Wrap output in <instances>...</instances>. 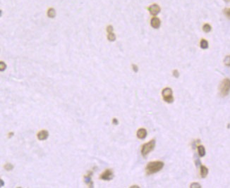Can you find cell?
<instances>
[{"label": "cell", "mask_w": 230, "mask_h": 188, "mask_svg": "<svg viewBox=\"0 0 230 188\" xmlns=\"http://www.w3.org/2000/svg\"><path fill=\"white\" fill-rule=\"evenodd\" d=\"M220 94L222 97H225L229 94L230 92V80L228 78L225 79L220 86Z\"/></svg>", "instance_id": "3"}, {"label": "cell", "mask_w": 230, "mask_h": 188, "mask_svg": "<svg viewBox=\"0 0 230 188\" xmlns=\"http://www.w3.org/2000/svg\"><path fill=\"white\" fill-rule=\"evenodd\" d=\"M147 136V131L145 128H140L137 131V137L141 140L145 139Z\"/></svg>", "instance_id": "10"}, {"label": "cell", "mask_w": 230, "mask_h": 188, "mask_svg": "<svg viewBox=\"0 0 230 188\" xmlns=\"http://www.w3.org/2000/svg\"><path fill=\"white\" fill-rule=\"evenodd\" d=\"M198 154L200 157H203L205 155V147L202 145H200L198 147Z\"/></svg>", "instance_id": "12"}, {"label": "cell", "mask_w": 230, "mask_h": 188, "mask_svg": "<svg viewBox=\"0 0 230 188\" xmlns=\"http://www.w3.org/2000/svg\"><path fill=\"white\" fill-rule=\"evenodd\" d=\"M92 175V171H90L88 174H87V175L84 176L85 183H86L90 187H93V183H92V178H91Z\"/></svg>", "instance_id": "8"}, {"label": "cell", "mask_w": 230, "mask_h": 188, "mask_svg": "<svg viewBox=\"0 0 230 188\" xmlns=\"http://www.w3.org/2000/svg\"><path fill=\"white\" fill-rule=\"evenodd\" d=\"M163 99L167 103H172L174 102V97L172 95V90L169 87H166L162 92Z\"/></svg>", "instance_id": "4"}, {"label": "cell", "mask_w": 230, "mask_h": 188, "mask_svg": "<svg viewBox=\"0 0 230 188\" xmlns=\"http://www.w3.org/2000/svg\"><path fill=\"white\" fill-rule=\"evenodd\" d=\"M132 67H133V71L135 72V73H137V72H138V66H136V65H135V64H133V65H132Z\"/></svg>", "instance_id": "23"}, {"label": "cell", "mask_w": 230, "mask_h": 188, "mask_svg": "<svg viewBox=\"0 0 230 188\" xmlns=\"http://www.w3.org/2000/svg\"><path fill=\"white\" fill-rule=\"evenodd\" d=\"M107 39L108 40L110 41V42H114L116 40V35H114V33H108L107 35Z\"/></svg>", "instance_id": "16"}, {"label": "cell", "mask_w": 230, "mask_h": 188, "mask_svg": "<svg viewBox=\"0 0 230 188\" xmlns=\"http://www.w3.org/2000/svg\"><path fill=\"white\" fill-rule=\"evenodd\" d=\"M164 167V163L160 161H151L148 163L146 166V173L148 175H152L154 173H157L158 171L162 169Z\"/></svg>", "instance_id": "1"}, {"label": "cell", "mask_w": 230, "mask_h": 188, "mask_svg": "<svg viewBox=\"0 0 230 188\" xmlns=\"http://www.w3.org/2000/svg\"><path fill=\"white\" fill-rule=\"evenodd\" d=\"M224 13L225 15L229 19H230V8H227L224 10Z\"/></svg>", "instance_id": "20"}, {"label": "cell", "mask_w": 230, "mask_h": 188, "mask_svg": "<svg viewBox=\"0 0 230 188\" xmlns=\"http://www.w3.org/2000/svg\"><path fill=\"white\" fill-rule=\"evenodd\" d=\"M200 47L203 49H205L208 48V42H207V40H205L204 39H203L200 41Z\"/></svg>", "instance_id": "14"}, {"label": "cell", "mask_w": 230, "mask_h": 188, "mask_svg": "<svg viewBox=\"0 0 230 188\" xmlns=\"http://www.w3.org/2000/svg\"><path fill=\"white\" fill-rule=\"evenodd\" d=\"M0 182H1V185H0V187H2V186L4 185V183H3V181H2V179L0 180Z\"/></svg>", "instance_id": "26"}, {"label": "cell", "mask_w": 230, "mask_h": 188, "mask_svg": "<svg viewBox=\"0 0 230 188\" xmlns=\"http://www.w3.org/2000/svg\"><path fill=\"white\" fill-rule=\"evenodd\" d=\"M191 187H200V185L198 183H193L191 185Z\"/></svg>", "instance_id": "24"}, {"label": "cell", "mask_w": 230, "mask_h": 188, "mask_svg": "<svg viewBox=\"0 0 230 188\" xmlns=\"http://www.w3.org/2000/svg\"><path fill=\"white\" fill-rule=\"evenodd\" d=\"M148 9L150 13L153 16H157L160 13V11H161V9L160 7V6L156 4H152V5L150 6Z\"/></svg>", "instance_id": "6"}, {"label": "cell", "mask_w": 230, "mask_h": 188, "mask_svg": "<svg viewBox=\"0 0 230 188\" xmlns=\"http://www.w3.org/2000/svg\"><path fill=\"white\" fill-rule=\"evenodd\" d=\"M155 147V140H152L150 141H149L148 142L144 144L142 146V149H141V154H142V156L143 157L147 156L149 153L154 149Z\"/></svg>", "instance_id": "2"}, {"label": "cell", "mask_w": 230, "mask_h": 188, "mask_svg": "<svg viewBox=\"0 0 230 188\" xmlns=\"http://www.w3.org/2000/svg\"><path fill=\"white\" fill-rule=\"evenodd\" d=\"M225 1H226V2H227V1H228V0H225Z\"/></svg>", "instance_id": "27"}, {"label": "cell", "mask_w": 230, "mask_h": 188, "mask_svg": "<svg viewBox=\"0 0 230 188\" xmlns=\"http://www.w3.org/2000/svg\"><path fill=\"white\" fill-rule=\"evenodd\" d=\"M49 137V132L45 130H41L38 133V138L39 140H47Z\"/></svg>", "instance_id": "9"}, {"label": "cell", "mask_w": 230, "mask_h": 188, "mask_svg": "<svg viewBox=\"0 0 230 188\" xmlns=\"http://www.w3.org/2000/svg\"><path fill=\"white\" fill-rule=\"evenodd\" d=\"M4 168H5L6 170H13V166L11 164V163H6L5 166H4Z\"/></svg>", "instance_id": "19"}, {"label": "cell", "mask_w": 230, "mask_h": 188, "mask_svg": "<svg viewBox=\"0 0 230 188\" xmlns=\"http://www.w3.org/2000/svg\"><path fill=\"white\" fill-rule=\"evenodd\" d=\"M207 173H208V169L204 166H200V175H201V177L202 178H205L207 176Z\"/></svg>", "instance_id": "11"}, {"label": "cell", "mask_w": 230, "mask_h": 188, "mask_svg": "<svg viewBox=\"0 0 230 188\" xmlns=\"http://www.w3.org/2000/svg\"><path fill=\"white\" fill-rule=\"evenodd\" d=\"M113 31H114V28L112 26H107V31L108 33H112Z\"/></svg>", "instance_id": "21"}, {"label": "cell", "mask_w": 230, "mask_h": 188, "mask_svg": "<svg viewBox=\"0 0 230 188\" xmlns=\"http://www.w3.org/2000/svg\"><path fill=\"white\" fill-rule=\"evenodd\" d=\"M150 25L155 29H157L160 27L161 21L160 20V18H158L157 17H153V18H152L150 20Z\"/></svg>", "instance_id": "7"}, {"label": "cell", "mask_w": 230, "mask_h": 188, "mask_svg": "<svg viewBox=\"0 0 230 188\" xmlns=\"http://www.w3.org/2000/svg\"><path fill=\"white\" fill-rule=\"evenodd\" d=\"M112 122H113V124H114V125H117L118 124V121H117V118H114V119H113V121H112Z\"/></svg>", "instance_id": "25"}, {"label": "cell", "mask_w": 230, "mask_h": 188, "mask_svg": "<svg viewBox=\"0 0 230 188\" xmlns=\"http://www.w3.org/2000/svg\"><path fill=\"white\" fill-rule=\"evenodd\" d=\"M114 177L113 171L111 169H107L105 170L103 173L100 175V179L104 180V181H110L112 180Z\"/></svg>", "instance_id": "5"}, {"label": "cell", "mask_w": 230, "mask_h": 188, "mask_svg": "<svg viewBox=\"0 0 230 188\" xmlns=\"http://www.w3.org/2000/svg\"><path fill=\"white\" fill-rule=\"evenodd\" d=\"M173 76H174L175 78H179V73L177 70H174V71H173Z\"/></svg>", "instance_id": "22"}, {"label": "cell", "mask_w": 230, "mask_h": 188, "mask_svg": "<svg viewBox=\"0 0 230 188\" xmlns=\"http://www.w3.org/2000/svg\"><path fill=\"white\" fill-rule=\"evenodd\" d=\"M203 30L205 33H209L212 30V27H211L210 24L205 23V24H204V26H203Z\"/></svg>", "instance_id": "15"}, {"label": "cell", "mask_w": 230, "mask_h": 188, "mask_svg": "<svg viewBox=\"0 0 230 188\" xmlns=\"http://www.w3.org/2000/svg\"><path fill=\"white\" fill-rule=\"evenodd\" d=\"M47 16H48L49 18H53L55 17V16H56V11L54 10L53 8H51V9H49L47 11Z\"/></svg>", "instance_id": "13"}, {"label": "cell", "mask_w": 230, "mask_h": 188, "mask_svg": "<svg viewBox=\"0 0 230 188\" xmlns=\"http://www.w3.org/2000/svg\"><path fill=\"white\" fill-rule=\"evenodd\" d=\"M224 64L226 66L230 67V55L227 56L224 59Z\"/></svg>", "instance_id": "17"}, {"label": "cell", "mask_w": 230, "mask_h": 188, "mask_svg": "<svg viewBox=\"0 0 230 188\" xmlns=\"http://www.w3.org/2000/svg\"><path fill=\"white\" fill-rule=\"evenodd\" d=\"M6 64L3 62V61H1L0 62V71H4V70H6Z\"/></svg>", "instance_id": "18"}]
</instances>
